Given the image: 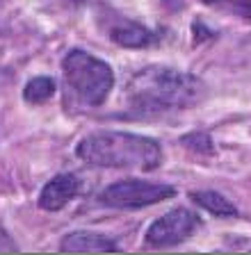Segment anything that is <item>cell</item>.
I'll list each match as a JSON object with an SVG mask.
<instances>
[{
  "instance_id": "30bf717a",
  "label": "cell",
  "mask_w": 251,
  "mask_h": 255,
  "mask_svg": "<svg viewBox=\"0 0 251 255\" xmlns=\"http://www.w3.org/2000/svg\"><path fill=\"white\" fill-rule=\"evenodd\" d=\"M23 96L30 105H41L48 98L55 96V80L48 78V75H39V78H32L23 89Z\"/></svg>"
},
{
  "instance_id": "4fadbf2b",
  "label": "cell",
  "mask_w": 251,
  "mask_h": 255,
  "mask_svg": "<svg viewBox=\"0 0 251 255\" xmlns=\"http://www.w3.org/2000/svg\"><path fill=\"white\" fill-rule=\"evenodd\" d=\"M5 251H16V244L11 242V237L2 228V223H0V253H5Z\"/></svg>"
},
{
  "instance_id": "5b68a950",
  "label": "cell",
  "mask_w": 251,
  "mask_h": 255,
  "mask_svg": "<svg viewBox=\"0 0 251 255\" xmlns=\"http://www.w3.org/2000/svg\"><path fill=\"white\" fill-rule=\"evenodd\" d=\"M199 226H201V219L197 214L185 210V207H176L151 223V228L146 230V246H151V249L176 246L192 237Z\"/></svg>"
},
{
  "instance_id": "277c9868",
  "label": "cell",
  "mask_w": 251,
  "mask_h": 255,
  "mask_svg": "<svg viewBox=\"0 0 251 255\" xmlns=\"http://www.w3.org/2000/svg\"><path fill=\"white\" fill-rule=\"evenodd\" d=\"M176 196V189L165 182H149V180H119L101 191V205L114 207V210H137V207L155 205L160 201Z\"/></svg>"
},
{
  "instance_id": "3957f363",
  "label": "cell",
  "mask_w": 251,
  "mask_h": 255,
  "mask_svg": "<svg viewBox=\"0 0 251 255\" xmlns=\"http://www.w3.org/2000/svg\"><path fill=\"white\" fill-rule=\"evenodd\" d=\"M64 78L71 94L87 107H98L105 103L107 94L112 91L114 73L103 59L85 53L71 50L62 62Z\"/></svg>"
},
{
  "instance_id": "52a82bcc",
  "label": "cell",
  "mask_w": 251,
  "mask_h": 255,
  "mask_svg": "<svg viewBox=\"0 0 251 255\" xmlns=\"http://www.w3.org/2000/svg\"><path fill=\"white\" fill-rule=\"evenodd\" d=\"M107 34L114 43H119L123 48H146L151 43H155V39H158L149 27L128 21V18H112L110 25H107Z\"/></svg>"
},
{
  "instance_id": "ba28073f",
  "label": "cell",
  "mask_w": 251,
  "mask_h": 255,
  "mask_svg": "<svg viewBox=\"0 0 251 255\" xmlns=\"http://www.w3.org/2000/svg\"><path fill=\"white\" fill-rule=\"evenodd\" d=\"M62 251L66 253H105V251H119V246L114 244L110 237L98 233H87V230H75V233H69L64 239H62Z\"/></svg>"
},
{
  "instance_id": "7a4b0ae2",
  "label": "cell",
  "mask_w": 251,
  "mask_h": 255,
  "mask_svg": "<svg viewBox=\"0 0 251 255\" xmlns=\"http://www.w3.org/2000/svg\"><path fill=\"white\" fill-rule=\"evenodd\" d=\"M78 157L91 166L153 171L162 162L160 143L133 132H94L78 143Z\"/></svg>"
},
{
  "instance_id": "9c48e42d",
  "label": "cell",
  "mask_w": 251,
  "mask_h": 255,
  "mask_svg": "<svg viewBox=\"0 0 251 255\" xmlns=\"http://www.w3.org/2000/svg\"><path fill=\"white\" fill-rule=\"evenodd\" d=\"M190 198H192L197 205H201L203 210H208L210 214H215V217H235V214H238L233 203L226 196L217 194V191H192Z\"/></svg>"
},
{
  "instance_id": "7c38bea8",
  "label": "cell",
  "mask_w": 251,
  "mask_h": 255,
  "mask_svg": "<svg viewBox=\"0 0 251 255\" xmlns=\"http://www.w3.org/2000/svg\"><path fill=\"white\" fill-rule=\"evenodd\" d=\"M185 143L187 148L197 150V153H213V139L208 137L206 132H192V134H185L181 139Z\"/></svg>"
},
{
  "instance_id": "5bb4252c",
  "label": "cell",
  "mask_w": 251,
  "mask_h": 255,
  "mask_svg": "<svg viewBox=\"0 0 251 255\" xmlns=\"http://www.w3.org/2000/svg\"><path fill=\"white\" fill-rule=\"evenodd\" d=\"M57 2H64V5H80L85 0H57Z\"/></svg>"
},
{
  "instance_id": "8992f818",
  "label": "cell",
  "mask_w": 251,
  "mask_h": 255,
  "mask_svg": "<svg viewBox=\"0 0 251 255\" xmlns=\"http://www.w3.org/2000/svg\"><path fill=\"white\" fill-rule=\"evenodd\" d=\"M78 194H80V178L73 173H59L53 180L46 182V187L41 189L39 205L48 212H57L69 201H73Z\"/></svg>"
},
{
  "instance_id": "8fae6325",
  "label": "cell",
  "mask_w": 251,
  "mask_h": 255,
  "mask_svg": "<svg viewBox=\"0 0 251 255\" xmlns=\"http://www.w3.org/2000/svg\"><path fill=\"white\" fill-rule=\"evenodd\" d=\"M208 7H215L226 14L240 16L245 21H251V0H203Z\"/></svg>"
},
{
  "instance_id": "6da1fadb",
  "label": "cell",
  "mask_w": 251,
  "mask_h": 255,
  "mask_svg": "<svg viewBox=\"0 0 251 255\" xmlns=\"http://www.w3.org/2000/svg\"><path fill=\"white\" fill-rule=\"evenodd\" d=\"M203 87L194 75L169 66H146L126 85L128 107L137 114L183 110L201 98Z\"/></svg>"
}]
</instances>
